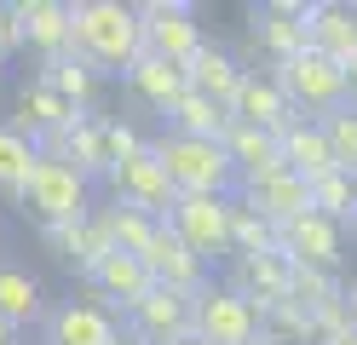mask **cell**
<instances>
[{"mask_svg": "<svg viewBox=\"0 0 357 345\" xmlns=\"http://www.w3.org/2000/svg\"><path fill=\"white\" fill-rule=\"evenodd\" d=\"M178 345H202V339H178Z\"/></svg>", "mask_w": 357, "mask_h": 345, "instance_id": "obj_44", "label": "cell"}, {"mask_svg": "<svg viewBox=\"0 0 357 345\" xmlns=\"http://www.w3.org/2000/svg\"><path fill=\"white\" fill-rule=\"evenodd\" d=\"M139 259H144V270H150L155 288H173V293H190V299L213 282V276H208V259H202V253H190L167 224H155V236H150V247L139 253Z\"/></svg>", "mask_w": 357, "mask_h": 345, "instance_id": "obj_10", "label": "cell"}, {"mask_svg": "<svg viewBox=\"0 0 357 345\" xmlns=\"http://www.w3.org/2000/svg\"><path fill=\"white\" fill-rule=\"evenodd\" d=\"M24 46L40 52V63L70 58V0H12Z\"/></svg>", "mask_w": 357, "mask_h": 345, "instance_id": "obj_18", "label": "cell"}, {"mask_svg": "<svg viewBox=\"0 0 357 345\" xmlns=\"http://www.w3.org/2000/svg\"><path fill=\"white\" fill-rule=\"evenodd\" d=\"M86 282H93V293H98V305H104V311H121V316H127V311L155 288L139 253H109V259H104L93 276H86Z\"/></svg>", "mask_w": 357, "mask_h": 345, "instance_id": "obj_21", "label": "cell"}, {"mask_svg": "<svg viewBox=\"0 0 357 345\" xmlns=\"http://www.w3.org/2000/svg\"><path fill=\"white\" fill-rule=\"evenodd\" d=\"M0 69H6V63H0Z\"/></svg>", "mask_w": 357, "mask_h": 345, "instance_id": "obj_46", "label": "cell"}, {"mask_svg": "<svg viewBox=\"0 0 357 345\" xmlns=\"http://www.w3.org/2000/svg\"><path fill=\"white\" fill-rule=\"evenodd\" d=\"M190 339L202 345H259V311L225 282H208L190 299Z\"/></svg>", "mask_w": 357, "mask_h": 345, "instance_id": "obj_5", "label": "cell"}, {"mask_svg": "<svg viewBox=\"0 0 357 345\" xmlns=\"http://www.w3.org/2000/svg\"><path fill=\"white\" fill-rule=\"evenodd\" d=\"M40 242L52 247V259L75 265L81 276H93L98 253H93V230H86V219H81V224H40Z\"/></svg>", "mask_w": 357, "mask_h": 345, "instance_id": "obj_33", "label": "cell"}, {"mask_svg": "<svg viewBox=\"0 0 357 345\" xmlns=\"http://www.w3.org/2000/svg\"><path fill=\"white\" fill-rule=\"evenodd\" d=\"M323 132H328V150H334V167H340V173H351V178H357V109L346 104V109H334V115H323Z\"/></svg>", "mask_w": 357, "mask_h": 345, "instance_id": "obj_36", "label": "cell"}, {"mask_svg": "<svg viewBox=\"0 0 357 345\" xmlns=\"http://www.w3.org/2000/svg\"><path fill=\"white\" fill-rule=\"evenodd\" d=\"M127 334L139 345H178V339H190V293L150 288L139 305L127 311Z\"/></svg>", "mask_w": 357, "mask_h": 345, "instance_id": "obj_14", "label": "cell"}, {"mask_svg": "<svg viewBox=\"0 0 357 345\" xmlns=\"http://www.w3.org/2000/svg\"><path fill=\"white\" fill-rule=\"evenodd\" d=\"M288 299H300L305 311H323V305H334V299H346V282H340V270H311V265H294Z\"/></svg>", "mask_w": 357, "mask_h": 345, "instance_id": "obj_34", "label": "cell"}, {"mask_svg": "<svg viewBox=\"0 0 357 345\" xmlns=\"http://www.w3.org/2000/svg\"><path fill=\"white\" fill-rule=\"evenodd\" d=\"M346 92H351V109H357V58L346 63Z\"/></svg>", "mask_w": 357, "mask_h": 345, "instance_id": "obj_39", "label": "cell"}, {"mask_svg": "<svg viewBox=\"0 0 357 345\" xmlns=\"http://www.w3.org/2000/svg\"><path fill=\"white\" fill-rule=\"evenodd\" d=\"M150 155L162 161V173L178 196H236L242 178L231 167L225 144H208V138H185V132H155L150 138Z\"/></svg>", "mask_w": 357, "mask_h": 345, "instance_id": "obj_2", "label": "cell"}, {"mask_svg": "<svg viewBox=\"0 0 357 345\" xmlns=\"http://www.w3.org/2000/svg\"><path fill=\"white\" fill-rule=\"evenodd\" d=\"M0 345H17V328H12V322H0Z\"/></svg>", "mask_w": 357, "mask_h": 345, "instance_id": "obj_40", "label": "cell"}, {"mask_svg": "<svg viewBox=\"0 0 357 345\" xmlns=\"http://www.w3.org/2000/svg\"><path fill=\"white\" fill-rule=\"evenodd\" d=\"M231 207H236V196H178L162 224L213 265L219 253H231Z\"/></svg>", "mask_w": 357, "mask_h": 345, "instance_id": "obj_6", "label": "cell"}, {"mask_svg": "<svg viewBox=\"0 0 357 345\" xmlns=\"http://www.w3.org/2000/svg\"><path fill=\"white\" fill-rule=\"evenodd\" d=\"M288 282H294V259H288L282 247H271V253H231L225 288H236L254 311H271L277 299H288Z\"/></svg>", "mask_w": 357, "mask_h": 345, "instance_id": "obj_11", "label": "cell"}, {"mask_svg": "<svg viewBox=\"0 0 357 345\" xmlns=\"http://www.w3.org/2000/svg\"><path fill=\"white\" fill-rule=\"evenodd\" d=\"M271 247H277V224L236 201L231 207V253H271Z\"/></svg>", "mask_w": 357, "mask_h": 345, "instance_id": "obj_35", "label": "cell"}, {"mask_svg": "<svg viewBox=\"0 0 357 345\" xmlns=\"http://www.w3.org/2000/svg\"><path fill=\"white\" fill-rule=\"evenodd\" d=\"M162 127L167 132H185V138H208V144H225V132H231V109L225 104H213L202 98V92H185L167 115H162Z\"/></svg>", "mask_w": 357, "mask_h": 345, "instance_id": "obj_28", "label": "cell"}, {"mask_svg": "<svg viewBox=\"0 0 357 345\" xmlns=\"http://www.w3.org/2000/svg\"><path fill=\"white\" fill-rule=\"evenodd\" d=\"M305 35H311V52H323L334 63H351L357 58V6L351 0H311L305 6Z\"/></svg>", "mask_w": 357, "mask_h": 345, "instance_id": "obj_19", "label": "cell"}, {"mask_svg": "<svg viewBox=\"0 0 357 345\" xmlns=\"http://www.w3.org/2000/svg\"><path fill=\"white\" fill-rule=\"evenodd\" d=\"M35 81H47V86H52L70 109H93V92H98V81H104V75H93V69H86V63L70 52V58L40 63V75H35Z\"/></svg>", "mask_w": 357, "mask_h": 345, "instance_id": "obj_30", "label": "cell"}, {"mask_svg": "<svg viewBox=\"0 0 357 345\" xmlns=\"http://www.w3.org/2000/svg\"><path fill=\"white\" fill-rule=\"evenodd\" d=\"M116 339H121L116 316L93 299H63L40 322V345H116Z\"/></svg>", "mask_w": 357, "mask_h": 345, "instance_id": "obj_16", "label": "cell"}, {"mask_svg": "<svg viewBox=\"0 0 357 345\" xmlns=\"http://www.w3.org/2000/svg\"><path fill=\"white\" fill-rule=\"evenodd\" d=\"M104 184H109V201L139 207V213H150V219H167V213H173V201H178V190L167 184L162 161H155L150 150H144V155H132L127 167H116Z\"/></svg>", "mask_w": 357, "mask_h": 345, "instance_id": "obj_12", "label": "cell"}, {"mask_svg": "<svg viewBox=\"0 0 357 345\" xmlns=\"http://www.w3.org/2000/svg\"><path fill=\"white\" fill-rule=\"evenodd\" d=\"M17 52H24V29H17V12L0 0V63L17 58Z\"/></svg>", "mask_w": 357, "mask_h": 345, "instance_id": "obj_38", "label": "cell"}, {"mask_svg": "<svg viewBox=\"0 0 357 345\" xmlns=\"http://www.w3.org/2000/svg\"><path fill=\"white\" fill-rule=\"evenodd\" d=\"M305 6L311 0H265L248 12V52H265L271 63L300 58L311 35H305Z\"/></svg>", "mask_w": 357, "mask_h": 345, "instance_id": "obj_8", "label": "cell"}, {"mask_svg": "<svg viewBox=\"0 0 357 345\" xmlns=\"http://www.w3.org/2000/svg\"><path fill=\"white\" fill-rule=\"evenodd\" d=\"M144 150H150V138L132 127V121H121V115H104V155H109V173L127 167V161L144 155Z\"/></svg>", "mask_w": 357, "mask_h": 345, "instance_id": "obj_37", "label": "cell"}, {"mask_svg": "<svg viewBox=\"0 0 357 345\" xmlns=\"http://www.w3.org/2000/svg\"><path fill=\"white\" fill-rule=\"evenodd\" d=\"M351 230H357V219H351Z\"/></svg>", "mask_w": 357, "mask_h": 345, "instance_id": "obj_45", "label": "cell"}, {"mask_svg": "<svg viewBox=\"0 0 357 345\" xmlns=\"http://www.w3.org/2000/svg\"><path fill=\"white\" fill-rule=\"evenodd\" d=\"M139 23H144V52L150 58H167V63H190V52L208 40L202 12L185 6V0H144Z\"/></svg>", "mask_w": 357, "mask_h": 345, "instance_id": "obj_7", "label": "cell"}, {"mask_svg": "<svg viewBox=\"0 0 357 345\" xmlns=\"http://www.w3.org/2000/svg\"><path fill=\"white\" fill-rule=\"evenodd\" d=\"M121 81H127L132 98H139L144 109H155V115H167V109L190 92V86H185V63H167V58H150V52L132 63Z\"/></svg>", "mask_w": 357, "mask_h": 345, "instance_id": "obj_23", "label": "cell"}, {"mask_svg": "<svg viewBox=\"0 0 357 345\" xmlns=\"http://www.w3.org/2000/svg\"><path fill=\"white\" fill-rule=\"evenodd\" d=\"M271 75L277 86L288 92V104H294V115H305V121H323V115L334 109H346L351 104V92H346V69L323 58V52H305L300 58H288V63H271Z\"/></svg>", "mask_w": 357, "mask_h": 345, "instance_id": "obj_4", "label": "cell"}, {"mask_svg": "<svg viewBox=\"0 0 357 345\" xmlns=\"http://www.w3.org/2000/svg\"><path fill=\"white\" fill-rule=\"evenodd\" d=\"M12 201L24 207V213H35L40 224H81V219H93V184H86L75 167L52 161V155L35 161L29 184H24Z\"/></svg>", "mask_w": 357, "mask_h": 345, "instance_id": "obj_3", "label": "cell"}, {"mask_svg": "<svg viewBox=\"0 0 357 345\" xmlns=\"http://www.w3.org/2000/svg\"><path fill=\"white\" fill-rule=\"evenodd\" d=\"M259 345H317V322L300 299H277L271 311H259Z\"/></svg>", "mask_w": 357, "mask_h": 345, "instance_id": "obj_29", "label": "cell"}, {"mask_svg": "<svg viewBox=\"0 0 357 345\" xmlns=\"http://www.w3.org/2000/svg\"><path fill=\"white\" fill-rule=\"evenodd\" d=\"M47 299H40V282L24 270V265H12V259H0V322H12L17 334L35 328V322H47Z\"/></svg>", "mask_w": 357, "mask_h": 345, "instance_id": "obj_25", "label": "cell"}, {"mask_svg": "<svg viewBox=\"0 0 357 345\" xmlns=\"http://www.w3.org/2000/svg\"><path fill=\"white\" fill-rule=\"evenodd\" d=\"M35 161H40V150H35L12 121H0V196H17V190H24L29 173H35Z\"/></svg>", "mask_w": 357, "mask_h": 345, "instance_id": "obj_31", "label": "cell"}, {"mask_svg": "<svg viewBox=\"0 0 357 345\" xmlns=\"http://www.w3.org/2000/svg\"><path fill=\"white\" fill-rule=\"evenodd\" d=\"M155 224H162V219L139 213V207H121V201L93 207V230L104 236V247H109V253H144V247H150V236H155Z\"/></svg>", "mask_w": 357, "mask_h": 345, "instance_id": "obj_27", "label": "cell"}, {"mask_svg": "<svg viewBox=\"0 0 357 345\" xmlns=\"http://www.w3.org/2000/svg\"><path fill=\"white\" fill-rule=\"evenodd\" d=\"M323 345H357V328H346L340 339H323Z\"/></svg>", "mask_w": 357, "mask_h": 345, "instance_id": "obj_41", "label": "cell"}, {"mask_svg": "<svg viewBox=\"0 0 357 345\" xmlns=\"http://www.w3.org/2000/svg\"><path fill=\"white\" fill-rule=\"evenodd\" d=\"M277 247H282L294 265L340 270V265H346V224H334V219H323V213H300L294 224L277 230Z\"/></svg>", "mask_w": 357, "mask_h": 345, "instance_id": "obj_13", "label": "cell"}, {"mask_svg": "<svg viewBox=\"0 0 357 345\" xmlns=\"http://www.w3.org/2000/svg\"><path fill=\"white\" fill-rule=\"evenodd\" d=\"M116 345H139V339H132V334H127V328H121V339H116Z\"/></svg>", "mask_w": 357, "mask_h": 345, "instance_id": "obj_43", "label": "cell"}, {"mask_svg": "<svg viewBox=\"0 0 357 345\" xmlns=\"http://www.w3.org/2000/svg\"><path fill=\"white\" fill-rule=\"evenodd\" d=\"M346 299H351V316H357V276H351V288H346Z\"/></svg>", "mask_w": 357, "mask_h": 345, "instance_id": "obj_42", "label": "cell"}, {"mask_svg": "<svg viewBox=\"0 0 357 345\" xmlns=\"http://www.w3.org/2000/svg\"><path fill=\"white\" fill-rule=\"evenodd\" d=\"M242 75H248V63H242L231 46H219V40H202V46L190 52V63H185V86L202 92V98H213V104H225V109H231V98H236Z\"/></svg>", "mask_w": 357, "mask_h": 345, "instance_id": "obj_20", "label": "cell"}, {"mask_svg": "<svg viewBox=\"0 0 357 345\" xmlns=\"http://www.w3.org/2000/svg\"><path fill=\"white\" fill-rule=\"evenodd\" d=\"M40 155H52L63 161V167H75L86 184L93 178H109V155H104V115L93 109H75L70 121H63L47 144H40Z\"/></svg>", "mask_w": 357, "mask_h": 345, "instance_id": "obj_9", "label": "cell"}, {"mask_svg": "<svg viewBox=\"0 0 357 345\" xmlns=\"http://www.w3.org/2000/svg\"><path fill=\"white\" fill-rule=\"evenodd\" d=\"M225 155H231V167H236V178H242V184L259 178V173H271V167H282L277 132L248 127V121H231V132H225Z\"/></svg>", "mask_w": 357, "mask_h": 345, "instance_id": "obj_26", "label": "cell"}, {"mask_svg": "<svg viewBox=\"0 0 357 345\" xmlns=\"http://www.w3.org/2000/svg\"><path fill=\"white\" fill-rule=\"evenodd\" d=\"M231 121H248V127H265V132H282L294 121V104H288V92L277 86L271 69H248L231 98Z\"/></svg>", "mask_w": 357, "mask_h": 345, "instance_id": "obj_17", "label": "cell"}, {"mask_svg": "<svg viewBox=\"0 0 357 345\" xmlns=\"http://www.w3.org/2000/svg\"><path fill=\"white\" fill-rule=\"evenodd\" d=\"M70 52L93 75H127L144 58V23L127 0H75L70 6Z\"/></svg>", "mask_w": 357, "mask_h": 345, "instance_id": "obj_1", "label": "cell"}, {"mask_svg": "<svg viewBox=\"0 0 357 345\" xmlns=\"http://www.w3.org/2000/svg\"><path fill=\"white\" fill-rule=\"evenodd\" d=\"M70 115H75V109L63 104V98H58V92H52L47 81H24V86H17V115H12V127L24 132L35 150L47 144V138H52L63 121H70Z\"/></svg>", "mask_w": 357, "mask_h": 345, "instance_id": "obj_24", "label": "cell"}, {"mask_svg": "<svg viewBox=\"0 0 357 345\" xmlns=\"http://www.w3.org/2000/svg\"><path fill=\"white\" fill-rule=\"evenodd\" d=\"M277 150H282V167L300 173L305 184L323 178V173H334V150H328L323 121H305V115H294V121L277 132Z\"/></svg>", "mask_w": 357, "mask_h": 345, "instance_id": "obj_22", "label": "cell"}, {"mask_svg": "<svg viewBox=\"0 0 357 345\" xmlns=\"http://www.w3.org/2000/svg\"><path fill=\"white\" fill-rule=\"evenodd\" d=\"M311 213H323L334 224H351L357 219V178L351 173H323V178H311Z\"/></svg>", "mask_w": 357, "mask_h": 345, "instance_id": "obj_32", "label": "cell"}, {"mask_svg": "<svg viewBox=\"0 0 357 345\" xmlns=\"http://www.w3.org/2000/svg\"><path fill=\"white\" fill-rule=\"evenodd\" d=\"M236 201L254 207L259 219H271V224L282 230V224H294L300 213H311V184H305L300 173H288V167H271V173H259V178L242 184Z\"/></svg>", "mask_w": 357, "mask_h": 345, "instance_id": "obj_15", "label": "cell"}]
</instances>
